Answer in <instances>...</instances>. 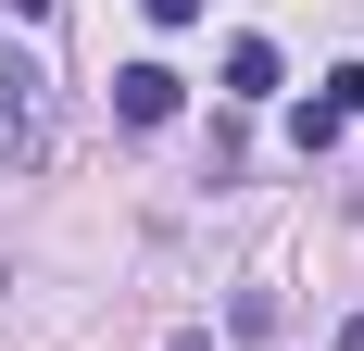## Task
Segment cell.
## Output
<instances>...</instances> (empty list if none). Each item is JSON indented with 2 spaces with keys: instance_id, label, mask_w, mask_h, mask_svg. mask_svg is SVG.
Wrapping results in <instances>:
<instances>
[{
  "instance_id": "3957f363",
  "label": "cell",
  "mask_w": 364,
  "mask_h": 351,
  "mask_svg": "<svg viewBox=\"0 0 364 351\" xmlns=\"http://www.w3.org/2000/svg\"><path fill=\"white\" fill-rule=\"evenodd\" d=\"M277 88V38H226V101H264Z\"/></svg>"
},
{
  "instance_id": "ba28073f",
  "label": "cell",
  "mask_w": 364,
  "mask_h": 351,
  "mask_svg": "<svg viewBox=\"0 0 364 351\" xmlns=\"http://www.w3.org/2000/svg\"><path fill=\"white\" fill-rule=\"evenodd\" d=\"M176 351H214V339H201V326H188V339H176Z\"/></svg>"
},
{
  "instance_id": "5b68a950",
  "label": "cell",
  "mask_w": 364,
  "mask_h": 351,
  "mask_svg": "<svg viewBox=\"0 0 364 351\" xmlns=\"http://www.w3.org/2000/svg\"><path fill=\"white\" fill-rule=\"evenodd\" d=\"M151 26H201V0H151Z\"/></svg>"
},
{
  "instance_id": "8992f818",
  "label": "cell",
  "mask_w": 364,
  "mask_h": 351,
  "mask_svg": "<svg viewBox=\"0 0 364 351\" xmlns=\"http://www.w3.org/2000/svg\"><path fill=\"white\" fill-rule=\"evenodd\" d=\"M339 351H364V314H352V326H339Z\"/></svg>"
},
{
  "instance_id": "277c9868",
  "label": "cell",
  "mask_w": 364,
  "mask_h": 351,
  "mask_svg": "<svg viewBox=\"0 0 364 351\" xmlns=\"http://www.w3.org/2000/svg\"><path fill=\"white\" fill-rule=\"evenodd\" d=\"M339 126H352L339 101H301V113H289V139H301V151H339Z\"/></svg>"
},
{
  "instance_id": "52a82bcc",
  "label": "cell",
  "mask_w": 364,
  "mask_h": 351,
  "mask_svg": "<svg viewBox=\"0 0 364 351\" xmlns=\"http://www.w3.org/2000/svg\"><path fill=\"white\" fill-rule=\"evenodd\" d=\"M13 13H26V26H38V13H50V0H13Z\"/></svg>"
},
{
  "instance_id": "6da1fadb",
  "label": "cell",
  "mask_w": 364,
  "mask_h": 351,
  "mask_svg": "<svg viewBox=\"0 0 364 351\" xmlns=\"http://www.w3.org/2000/svg\"><path fill=\"white\" fill-rule=\"evenodd\" d=\"M0 151L13 163H50V75L26 50H0Z\"/></svg>"
},
{
  "instance_id": "7a4b0ae2",
  "label": "cell",
  "mask_w": 364,
  "mask_h": 351,
  "mask_svg": "<svg viewBox=\"0 0 364 351\" xmlns=\"http://www.w3.org/2000/svg\"><path fill=\"white\" fill-rule=\"evenodd\" d=\"M113 113H126V126H176V75H164V63H126V75H113Z\"/></svg>"
}]
</instances>
